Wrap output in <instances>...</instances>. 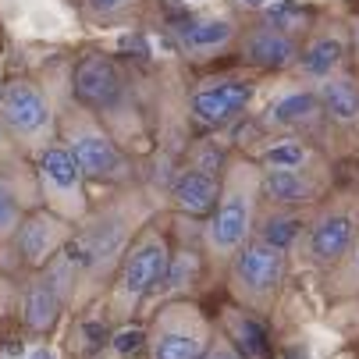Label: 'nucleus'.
I'll use <instances>...</instances> for the list:
<instances>
[{"mask_svg": "<svg viewBox=\"0 0 359 359\" xmlns=\"http://www.w3.org/2000/svg\"><path fill=\"white\" fill-rule=\"evenodd\" d=\"M128 231H132V224H128L121 214L111 210V214H104L100 221L86 224L82 231H75V235L68 238V245L57 252V260L68 267L72 281L93 278V274H100L107 264H114L118 256L125 252Z\"/></svg>", "mask_w": 359, "mask_h": 359, "instance_id": "obj_1", "label": "nucleus"}, {"mask_svg": "<svg viewBox=\"0 0 359 359\" xmlns=\"http://www.w3.org/2000/svg\"><path fill=\"white\" fill-rule=\"evenodd\" d=\"M39 192L46 199V210L57 214L65 221H79L89 210V199H86V175L79 171L75 157L61 146V142H50L39 149Z\"/></svg>", "mask_w": 359, "mask_h": 359, "instance_id": "obj_2", "label": "nucleus"}, {"mask_svg": "<svg viewBox=\"0 0 359 359\" xmlns=\"http://www.w3.org/2000/svg\"><path fill=\"white\" fill-rule=\"evenodd\" d=\"M231 281L238 295H245L256 306H267L285 281V249H274L260 238L245 242L231 256Z\"/></svg>", "mask_w": 359, "mask_h": 359, "instance_id": "obj_3", "label": "nucleus"}, {"mask_svg": "<svg viewBox=\"0 0 359 359\" xmlns=\"http://www.w3.org/2000/svg\"><path fill=\"white\" fill-rule=\"evenodd\" d=\"M65 149L75 157L79 171L86 178H96V182H125L132 171L121 146L93 121H72Z\"/></svg>", "mask_w": 359, "mask_h": 359, "instance_id": "obj_4", "label": "nucleus"}, {"mask_svg": "<svg viewBox=\"0 0 359 359\" xmlns=\"http://www.w3.org/2000/svg\"><path fill=\"white\" fill-rule=\"evenodd\" d=\"M171 264V249L164 242V235L149 231L142 235L125 256H121V278H118V295L128 306H139L146 295H153L161 288L164 274Z\"/></svg>", "mask_w": 359, "mask_h": 359, "instance_id": "obj_5", "label": "nucleus"}, {"mask_svg": "<svg viewBox=\"0 0 359 359\" xmlns=\"http://www.w3.org/2000/svg\"><path fill=\"white\" fill-rule=\"evenodd\" d=\"M72 96L82 111L111 114L125 100V75L118 61L107 54H86L72 72Z\"/></svg>", "mask_w": 359, "mask_h": 359, "instance_id": "obj_6", "label": "nucleus"}, {"mask_svg": "<svg viewBox=\"0 0 359 359\" xmlns=\"http://www.w3.org/2000/svg\"><path fill=\"white\" fill-rule=\"evenodd\" d=\"M72 235H75L72 221H65V217H57V214H50L46 207H39V210H25V217H22V224L15 228L11 242L18 245V256H22L29 267L43 271V267L68 245Z\"/></svg>", "mask_w": 359, "mask_h": 359, "instance_id": "obj_7", "label": "nucleus"}, {"mask_svg": "<svg viewBox=\"0 0 359 359\" xmlns=\"http://www.w3.org/2000/svg\"><path fill=\"white\" fill-rule=\"evenodd\" d=\"M249 224H252V199H249V192L242 189L238 178L228 182V185L221 182L217 210L210 214V224H207V245L217 256H235L245 245Z\"/></svg>", "mask_w": 359, "mask_h": 359, "instance_id": "obj_8", "label": "nucleus"}, {"mask_svg": "<svg viewBox=\"0 0 359 359\" xmlns=\"http://www.w3.org/2000/svg\"><path fill=\"white\" fill-rule=\"evenodd\" d=\"M50 121H54L50 104L32 82L15 79V82L4 86V93H0V125H4L15 139L36 142V139L46 135Z\"/></svg>", "mask_w": 359, "mask_h": 359, "instance_id": "obj_9", "label": "nucleus"}, {"mask_svg": "<svg viewBox=\"0 0 359 359\" xmlns=\"http://www.w3.org/2000/svg\"><path fill=\"white\" fill-rule=\"evenodd\" d=\"M196 310H168L157 317L153 334H146L149 359H203L207 352V327L196 317Z\"/></svg>", "mask_w": 359, "mask_h": 359, "instance_id": "obj_10", "label": "nucleus"}, {"mask_svg": "<svg viewBox=\"0 0 359 359\" xmlns=\"http://www.w3.org/2000/svg\"><path fill=\"white\" fill-rule=\"evenodd\" d=\"M252 100V82L224 79V82H203L192 93V118L203 128H224L231 125Z\"/></svg>", "mask_w": 359, "mask_h": 359, "instance_id": "obj_11", "label": "nucleus"}, {"mask_svg": "<svg viewBox=\"0 0 359 359\" xmlns=\"http://www.w3.org/2000/svg\"><path fill=\"white\" fill-rule=\"evenodd\" d=\"M61 313H65V295H61V288L54 285V278H50L46 271H39V274L29 281L25 302H22V324H25V331L43 338V334H50V331L57 327Z\"/></svg>", "mask_w": 359, "mask_h": 359, "instance_id": "obj_12", "label": "nucleus"}, {"mask_svg": "<svg viewBox=\"0 0 359 359\" xmlns=\"http://www.w3.org/2000/svg\"><path fill=\"white\" fill-rule=\"evenodd\" d=\"M217 199H221V175L199 171V168H185L171 185L175 210L189 217H210L217 210Z\"/></svg>", "mask_w": 359, "mask_h": 359, "instance_id": "obj_13", "label": "nucleus"}, {"mask_svg": "<svg viewBox=\"0 0 359 359\" xmlns=\"http://www.w3.org/2000/svg\"><path fill=\"white\" fill-rule=\"evenodd\" d=\"M242 57L256 68H288L295 57H299V46L292 36L271 29V25H260L245 36V46H242Z\"/></svg>", "mask_w": 359, "mask_h": 359, "instance_id": "obj_14", "label": "nucleus"}, {"mask_svg": "<svg viewBox=\"0 0 359 359\" xmlns=\"http://www.w3.org/2000/svg\"><path fill=\"white\" fill-rule=\"evenodd\" d=\"M231 22L228 18H189L175 29V36L182 39V46L189 54H210V50H221L231 39Z\"/></svg>", "mask_w": 359, "mask_h": 359, "instance_id": "obj_15", "label": "nucleus"}, {"mask_svg": "<svg viewBox=\"0 0 359 359\" xmlns=\"http://www.w3.org/2000/svg\"><path fill=\"white\" fill-rule=\"evenodd\" d=\"M348 245H352V221L345 214L324 217L313 228V235H310V252H313V260H320V264H334L338 256H345Z\"/></svg>", "mask_w": 359, "mask_h": 359, "instance_id": "obj_16", "label": "nucleus"}, {"mask_svg": "<svg viewBox=\"0 0 359 359\" xmlns=\"http://www.w3.org/2000/svg\"><path fill=\"white\" fill-rule=\"evenodd\" d=\"M228 341H235L231 348L242 359H271V338H267L264 324L238 313V310L228 317Z\"/></svg>", "mask_w": 359, "mask_h": 359, "instance_id": "obj_17", "label": "nucleus"}, {"mask_svg": "<svg viewBox=\"0 0 359 359\" xmlns=\"http://www.w3.org/2000/svg\"><path fill=\"white\" fill-rule=\"evenodd\" d=\"M260 189L267 199L285 203V207H292V203H310L317 196V185L310 178H302L299 171H264Z\"/></svg>", "mask_w": 359, "mask_h": 359, "instance_id": "obj_18", "label": "nucleus"}, {"mask_svg": "<svg viewBox=\"0 0 359 359\" xmlns=\"http://www.w3.org/2000/svg\"><path fill=\"white\" fill-rule=\"evenodd\" d=\"M317 100L338 125H359V86L352 79H331Z\"/></svg>", "mask_w": 359, "mask_h": 359, "instance_id": "obj_19", "label": "nucleus"}, {"mask_svg": "<svg viewBox=\"0 0 359 359\" xmlns=\"http://www.w3.org/2000/svg\"><path fill=\"white\" fill-rule=\"evenodd\" d=\"M317 111H320V100H317V93H288V96H281L278 104L267 111V125L292 128V125L310 121Z\"/></svg>", "mask_w": 359, "mask_h": 359, "instance_id": "obj_20", "label": "nucleus"}, {"mask_svg": "<svg viewBox=\"0 0 359 359\" xmlns=\"http://www.w3.org/2000/svg\"><path fill=\"white\" fill-rule=\"evenodd\" d=\"M341 57H345L341 39H334V36H320V39H313L310 46H306L302 68L310 72V75H331V72L341 65Z\"/></svg>", "mask_w": 359, "mask_h": 359, "instance_id": "obj_21", "label": "nucleus"}, {"mask_svg": "<svg viewBox=\"0 0 359 359\" xmlns=\"http://www.w3.org/2000/svg\"><path fill=\"white\" fill-rule=\"evenodd\" d=\"M196 274H199V256L196 252H171V264H168V274H164V281H161V288L157 292H185L192 281H196Z\"/></svg>", "mask_w": 359, "mask_h": 359, "instance_id": "obj_22", "label": "nucleus"}, {"mask_svg": "<svg viewBox=\"0 0 359 359\" xmlns=\"http://www.w3.org/2000/svg\"><path fill=\"white\" fill-rule=\"evenodd\" d=\"M25 217V207H22V199L18 192L11 189V182L0 175V242H8L15 235V228L22 224Z\"/></svg>", "mask_w": 359, "mask_h": 359, "instance_id": "obj_23", "label": "nucleus"}, {"mask_svg": "<svg viewBox=\"0 0 359 359\" xmlns=\"http://www.w3.org/2000/svg\"><path fill=\"white\" fill-rule=\"evenodd\" d=\"M267 25L278 29V32H285V36H292L295 29L306 25V11L299 4H292V0H278L274 8H267Z\"/></svg>", "mask_w": 359, "mask_h": 359, "instance_id": "obj_24", "label": "nucleus"}, {"mask_svg": "<svg viewBox=\"0 0 359 359\" xmlns=\"http://www.w3.org/2000/svg\"><path fill=\"white\" fill-rule=\"evenodd\" d=\"M302 161H306V149L299 142H278V146H271L264 153L267 171H295Z\"/></svg>", "mask_w": 359, "mask_h": 359, "instance_id": "obj_25", "label": "nucleus"}, {"mask_svg": "<svg viewBox=\"0 0 359 359\" xmlns=\"http://www.w3.org/2000/svg\"><path fill=\"white\" fill-rule=\"evenodd\" d=\"M295 231H299V221H295V217H271V221L260 228V242H267V245H274V249H285V245L295 238Z\"/></svg>", "mask_w": 359, "mask_h": 359, "instance_id": "obj_26", "label": "nucleus"}, {"mask_svg": "<svg viewBox=\"0 0 359 359\" xmlns=\"http://www.w3.org/2000/svg\"><path fill=\"white\" fill-rule=\"evenodd\" d=\"M111 341H114V348H118L121 355H128V352H139V348L146 345V331H139V327H125V331H118Z\"/></svg>", "mask_w": 359, "mask_h": 359, "instance_id": "obj_27", "label": "nucleus"}, {"mask_svg": "<svg viewBox=\"0 0 359 359\" xmlns=\"http://www.w3.org/2000/svg\"><path fill=\"white\" fill-rule=\"evenodd\" d=\"M128 4H135V0H86V8H89L93 15H118V11H125Z\"/></svg>", "mask_w": 359, "mask_h": 359, "instance_id": "obj_28", "label": "nucleus"}, {"mask_svg": "<svg viewBox=\"0 0 359 359\" xmlns=\"http://www.w3.org/2000/svg\"><path fill=\"white\" fill-rule=\"evenodd\" d=\"M203 359H242L231 345H214V348H207L203 352Z\"/></svg>", "mask_w": 359, "mask_h": 359, "instance_id": "obj_29", "label": "nucleus"}, {"mask_svg": "<svg viewBox=\"0 0 359 359\" xmlns=\"http://www.w3.org/2000/svg\"><path fill=\"white\" fill-rule=\"evenodd\" d=\"M29 359H57V355H54V348L39 345V348H32V355H29Z\"/></svg>", "mask_w": 359, "mask_h": 359, "instance_id": "obj_30", "label": "nucleus"}, {"mask_svg": "<svg viewBox=\"0 0 359 359\" xmlns=\"http://www.w3.org/2000/svg\"><path fill=\"white\" fill-rule=\"evenodd\" d=\"M4 146H8V128L0 125V149H4Z\"/></svg>", "mask_w": 359, "mask_h": 359, "instance_id": "obj_31", "label": "nucleus"}, {"mask_svg": "<svg viewBox=\"0 0 359 359\" xmlns=\"http://www.w3.org/2000/svg\"><path fill=\"white\" fill-rule=\"evenodd\" d=\"M242 4H249V8H264L267 0H242Z\"/></svg>", "mask_w": 359, "mask_h": 359, "instance_id": "obj_32", "label": "nucleus"}, {"mask_svg": "<svg viewBox=\"0 0 359 359\" xmlns=\"http://www.w3.org/2000/svg\"><path fill=\"white\" fill-rule=\"evenodd\" d=\"M292 359H306V348H295V352H292Z\"/></svg>", "mask_w": 359, "mask_h": 359, "instance_id": "obj_33", "label": "nucleus"}, {"mask_svg": "<svg viewBox=\"0 0 359 359\" xmlns=\"http://www.w3.org/2000/svg\"><path fill=\"white\" fill-rule=\"evenodd\" d=\"M355 264H359V245H355Z\"/></svg>", "mask_w": 359, "mask_h": 359, "instance_id": "obj_34", "label": "nucleus"}, {"mask_svg": "<svg viewBox=\"0 0 359 359\" xmlns=\"http://www.w3.org/2000/svg\"><path fill=\"white\" fill-rule=\"evenodd\" d=\"M355 43H359V32H355Z\"/></svg>", "mask_w": 359, "mask_h": 359, "instance_id": "obj_35", "label": "nucleus"}]
</instances>
